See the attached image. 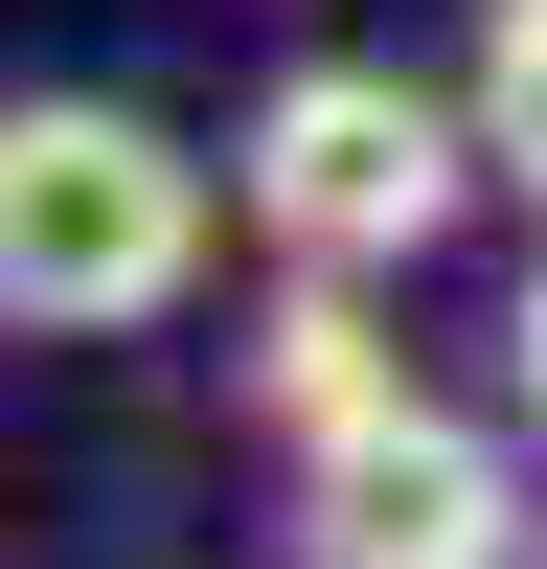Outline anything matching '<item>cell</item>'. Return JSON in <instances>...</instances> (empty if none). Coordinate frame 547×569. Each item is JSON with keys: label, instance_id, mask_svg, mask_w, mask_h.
Masks as SVG:
<instances>
[{"label": "cell", "instance_id": "3957f363", "mask_svg": "<svg viewBox=\"0 0 547 569\" xmlns=\"http://www.w3.org/2000/svg\"><path fill=\"white\" fill-rule=\"evenodd\" d=\"M297 569H547V525L501 479V433H456L410 388V410H365V433L297 456Z\"/></svg>", "mask_w": 547, "mask_h": 569}, {"label": "cell", "instance_id": "7a4b0ae2", "mask_svg": "<svg viewBox=\"0 0 547 569\" xmlns=\"http://www.w3.org/2000/svg\"><path fill=\"white\" fill-rule=\"evenodd\" d=\"M228 182H251V228L319 251V273H434L501 160H479V91H410V69H342V46H319V69L251 91V160Z\"/></svg>", "mask_w": 547, "mask_h": 569}, {"label": "cell", "instance_id": "5b68a950", "mask_svg": "<svg viewBox=\"0 0 547 569\" xmlns=\"http://www.w3.org/2000/svg\"><path fill=\"white\" fill-rule=\"evenodd\" d=\"M456 91H479V160L547 206V0H479V46H456Z\"/></svg>", "mask_w": 547, "mask_h": 569}, {"label": "cell", "instance_id": "8992f818", "mask_svg": "<svg viewBox=\"0 0 547 569\" xmlns=\"http://www.w3.org/2000/svg\"><path fill=\"white\" fill-rule=\"evenodd\" d=\"M501 410L547 433V251H525V297H501Z\"/></svg>", "mask_w": 547, "mask_h": 569}, {"label": "cell", "instance_id": "6da1fadb", "mask_svg": "<svg viewBox=\"0 0 547 569\" xmlns=\"http://www.w3.org/2000/svg\"><path fill=\"white\" fill-rule=\"evenodd\" d=\"M206 297V160L115 91H23L0 114V319L23 342H137Z\"/></svg>", "mask_w": 547, "mask_h": 569}, {"label": "cell", "instance_id": "277c9868", "mask_svg": "<svg viewBox=\"0 0 547 569\" xmlns=\"http://www.w3.org/2000/svg\"><path fill=\"white\" fill-rule=\"evenodd\" d=\"M251 410H274V433H365V410H410V342H388V273H319L297 251V297H274L251 319Z\"/></svg>", "mask_w": 547, "mask_h": 569}]
</instances>
